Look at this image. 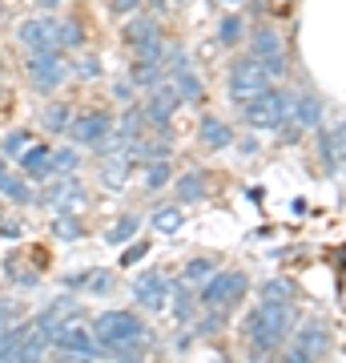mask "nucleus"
Here are the masks:
<instances>
[{
    "instance_id": "nucleus-24",
    "label": "nucleus",
    "mask_w": 346,
    "mask_h": 363,
    "mask_svg": "<svg viewBox=\"0 0 346 363\" xmlns=\"http://www.w3.org/2000/svg\"><path fill=\"white\" fill-rule=\"evenodd\" d=\"M178 198L181 202H202L205 198V178L202 174H185V178H178Z\"/></svg>"
},
{
    "instance_id": "nucleus-33",
    "label": "nucleus",
    "mask_w": 346,
    "mask_h": 363,
    "mask_svg": "<svg viewBox=\"0 0 346 363\" xmlns=\"http://www.w3.org/2000/svg\"><path fill=\"white\" fill-rule=\"evenodd\" d=\"M173 319H178V323H190L193 319V298H190V291H185V283L178 286V298H173Z\"/></svg>"
},
{
    "instance_id": "nucleus-38",
    "label": "nucleus",
    "mask_w": 346,
    "mask_h": 363,
    "mask_svg": "<svg viewBox=\"0 0 346 363\" xmlns=\"http://www.w3.org/2000/svg\"><path fill=\"white\" fill-rule=\"evenodd\" d=\"M142 255H145V242H133V247L125 250V262H137Z\"/></svg>"
},
{
    "instance_id": "nucleus-20",
    "label": "nucleus",
    "mask_w": 346,
    "mask_h": 363,
    "mask_svg": "<svg viewBox=\"0 0 346 363\" xmlns=\"http://www.w3.org/2000/svg\"><path fill=\"white\" fill-rule=\"evenodd\" d=\"M125 178H129V157L121 154L117 162H113V157H105V166H101V182H105V186H109V190H121Z\"/></svg>"
},
{
    "instance_id": "nucleus-6",
    "label": "nucleus",
    "mask_w": 346,
    "mask_h": 363,
    "mask_svg": "<svg viewBox=\"0 0 346 363\" xmlns=\"http://www.w3.org/2000/svg\"><path fill=\"white\" fill-rule=\"evenodd\" d=\"M45 202L52 206V214H77V210H85L89 194H85V182H77L73 174H64V178H52L49 182Z\"/></svg>"
},
{
    "instance_id": "nucleus-12",
    "label": "nucleus",
    "mask_w": 346,
    "mask_h": 363,
    "mask_svg": "<svg viewBox=\"0 0 346 363\" xmlns=\"http://www.w3.org/2000/svg\"><path fill=\"white\" fill-rule=\"evenodd\" d=\"M133 295H137V303H142V307H149V311H161V303H166V279H161L157 271L137 274Z\"/></svg>"
},
{
    "instance_id": "nucleus-3",
    "label": "nucleus",
    "mask_w": 346,
    "mask_h": 363,
    "mask_svg": "<svg viewBox=\"0 0 346 363\" xmlns=\"http://www.w3.org/2000/svg\"><path fill=\"white\" fill-rule=\"evenodd\" d=\"M142 335H145V327L133 311H105L93 323V339L105 347V355L113 347H121V343H129V339H142Z\"/></svg>"
},
{
    "instance_id": "nucleus-7",
    "label": "nucleus",
    "mask_w": 346,
    "mask_h": 363,
    "mask_svg": "<svg viewBox=\"0 0 346 363\" xmlns=\"http://www.w3.org/2000/svg\"><path fill=\"white\" fill-rule=\"evenodd\" d=\"M246 274L242 271H221L214 274L209 283H202V303L205 307H233L238 298L246 295Z\"/></svg>"
},
{
    "instance_id": "nucleus-34",
    "label": "nucleus",
    "mask_w": 346,
    "mask_h": 363,
    "mask_svg": "<svg viewBox=\"0 0 346 363\" xmlns=\"http://www.w3.org/2000/svg\"><path fill=\"white\" fill-rule=\"evenodd\" d=\"M218 37H221V45H238V37H242V21H238V16H226L221 28H218Z\"/></svg>"
},
{
    "instance_id": "nucleus-45",
    "label": "nucleus",
    "mask_w": 346,
    "mask_h": 363,
    "mask_svg": "<svg viewBox=\"0 0 346 363\" xmlns=\"http://www.w3.org/2000/svg\"><path fill=\"white\" fill-rule=\"evenodd\" d=\"M226 4H242V0H226Z\"/></svg>"
},
{
    "instance_id": "nucleus-14",
    "label": "nucleus",
    "mask_w": 346,
    "mask_h": 363,
    "mask_svg": "<svg viewBox=\"0 0 346 363\" xmlns=\"http://www.w3.org/2000/svg\"><path fill=\"white\" fill-rule=\"evenodd\" d=\"M290 117H294L302 130H310V125H318L322 121V101L318 97H310V93H298L294 101H290Z\"/></svg>"
},
{
    "instance_id": "nucleus-40",
    "label": "nucleus",
    "mask_w": 346,
    "mask_h": 363,
    "mask_svg": "<svg viewBox=\"0 0 346 363\" xmlns=\"http://www.w3.org/2000/svg\"><path fill=\"white\" fill-rule=\"evenodd\" d=\"M137 9V0H113V13H133Z\"/></svg>"
},
{
    "instance_id": "nucleus-17",
    "label": "nucleus",
    "mask_w": 346,
    "mask_h": 363,
    "mask_svg": "<svg viewBox=\"0 0 346 363\" xmlns=\"http://www.w3.org/2000/svg\"><path fill=\"white\" fill-rule=\"evenodd\" d=\"M161 37V28H157V21L154 16H133L125 25V40L137 49V45H145V40H157Z\"/></svg>"
},
{
    "instance_id": "nucleus-37",
    "label": "nucleus",
    "mask_w": 346,
    "mask_h": 363,
    "mask_svg": "<svg viewBox=\"0 0 346 363\" xmlns=\"http://www.w3.org/2000/svg\"><path fill=\"white\" fill-rule=\"evenodd\" d=\"M282 363H314L306 355V351H298V347H286V355H282Z\"/></svg>"
},
{
    "instance_id": "nucleus-44",
    "label": "nucleus",
    "mask_w": 346,
    "mask_h": 363,
    "mask_svg": "<svg viewBox=\"0 0 346 363\" xmlns=\"http://www.w3.org/2000/svg\"><path fill=\"white\" fill-rule=\"evenodd\" d=\"M45 4H52V9H57V4H61V0H45Z\"/></svg>"
},
{
    "instance_id": "nucleus-42",
    "label": "nucleus",
    "mask_w": 346,
    "mask_h": 363,
    "mask_svg": "<svg viewBox=\"0 0 346 363\" xmlns=\"http://www.w3.org/2000/svg\"><path fill=\"white\" fill-rule=\"evenodd\" d=\"M4 182H8V169H4V157H0V190H4Z\"/></svg>"
},
{
    "instance_id": "nucleus-1",
    "label": "nucleus",
    "mask_w": 346,
    "mask_h": 363,
    "mask_svg": "<svg viewBox=\"0 0 346 363\" xmlns=\"http://www.w3.org/2000/svg\"><path fill=\"white\" fill-rule=\"evenodd\" d=\"M286 331H290V303H262L258 311L246 315V323H242V335H246V343H250L254 355L278 351Z\"/></svg>"
},
{
    "instance_id": "nucleus-35",
    "label": "nucleus",
    "mask_w": 346,
    "mask_h": 363,
    "mask_svg": "<svg viewBox=\"0 0 346 363\" xmlns=\"http://www.w3.org/2000/svg\"><path fill=\"white\" fill-rule=\"evenodd\" d=\"M161 52H166L161 37H157V40H145V45H137V61H149V65H157V61H161Z\"/></svg>"
},
{
    "instance_id": "nucleus-21",
    "label": "nucleus",
    "mask_w": 346,
    "mask_h": 363,
    "mask_svg": "<svg viewBox=\"0 0 346 363\" xmlns=\"http://www.w3.org/2000/svg\"><path fill=\"white\" fill-rule=\"evenodd\" d=\"M28 145H33V133L28 130H8L4 142H0V157H21Z\"/></svg>"
},
{
    "instance_id": "nucleus-23",
    "label": "nucleus",
    "mask_w": 346,
    "mask_h": 363,
    "mask_svg": "<svg viewBox=\"0 0 346 363\" xmlns=\"http://www.w3.org/2000/svg\"><path fill=\"white\" fill-rule=\"evenodd\" d=\"M129 85H137V89H157V85H161V69L157 65H149V61H137V65H133V81H129Z\"/></svg>"
},
{
    "instance_id": "nucleus-43",
    "label": "nucleus",
    "mask_w": 346,
    "mask_h": 363,
    "mask_svg": "<svg viewBox=\"0 0 346 363\" xmlns=\"http://www.w3.org/2000/svg\"><path fill=\"white\" fill-rule=\"evenodd\" d=\"M117 363H142V359H117Z\"/></svg>"
},
{
    "instance_id": "nucleus-18",
    "label": "nucleus",
    "mask_w": 346,
    "mask_h": 363,
    "mask_svg": "<svg viewBox=\"0 0 346 363\" xmlns=\"http://www.w3.org/2000/svg\"><path fill=\"white\" fill-rule=\"evenodd\" d=\"M218 274V262L214 259H190L185 267H181V283L185 286H202V283H209Z\"/></svg>"
},
{
    "instance_id": "nucleus-31",
    "label": "nucleus",
    "mask_w": 346,
    "mask_h": 363,
    "mask_svg": "<svg viewBox=\"0 0 346 363\" xmlns=\"http://www.w3.org/2000/svg\"><path fill=\"white\" fill-rule=\"evenodd\" d=\"M169 182V162L161 157V162H145V186L149 190H161Z\"/></svg>"
},
{
    "instance_id": "nucleus-30",
    "label": "nucleus",
    "mask_w": 346,
    "mask_h": 363,
    "mask_svg": "<svg viewBox=\"0 0 346 363\" xmlns=\"http://www.w3.org/2000/svg\"><path fill=\"white\" fill-rule=\"evenodd\" d=\"M154 226H157L161 234H173V230H181V210H178V206H161V210L154 214Z\"/></svg>"
},
{
    "instance_id": "nucleus-16",
    "label": "nucleus",
    "mask_w": 346,
    "mask_h": 363,
    "mask_svg": "<svg viewBox=\"0 0 346 363\" xmlns=\"http://www.w3.org/2000/svg\"><path fill=\"white\" fill-rule=\"evenodd\" d=\"M326 339H330V335H326V327H322V323H310V327H302V331H298V343H294V347L306 351L310 359H318L322 351H326Z\"/></svg>"
},
{
    "instance_id": "nucleus-41",
    "label": "nucleus",
    "mask_w": 346,
    "mask_h": 363,
    "mask_svg": "<svg viewBox=\"0 0 346 363\" xmlns=\"http://www.w3.org/2000/svg\"><path fill=\"white\" fill-rule=\"evenodd\" d=\"M57 363H89L85 355H69V351H57Z\"/></svg>"
},
{
    "instance_id": "nucleus-8",
    "label": "nucleus",
    "mask_w": 346,
    "mask_h": 363,
    "mask_svg": "<svg viewBox=\"0 0 346 363\" xmlns=\"http://www.w3.org/2000/svg\"><path fill=\"white\" fill-rule=\"evenodd\" d=\"M28 77H33V89L37 93H52L64 81L61 52H33L28 57Z\"/></svg>"
},
{
    "instance_id": "nucleus-2",
    "label": "nucleus",
    "mask_w": 346,
    "mask_h": 363,
    "mask_svg": "<svg viewBox=\"0 0 346 363\" xmlns=\"http://www.w3.org/2000/svg\"><path fill=\"white\" fill-rule=\"evenodd\" d=\"M242 117H246V125H254V130H278L290 117V97L278 89H266L258 97H250V101H242Z\"/></svg>"
},
{
    "instance_id": "nucleus-28",
    "label": "nucleus",
    "mask_w": 346,
    "mask_h": 363,
    "mask_svg": "<svg viewBox=\"0 0 346 363\" xmlns=\"http://www.w3.org/2000/svg\"><path fill=\"white\" fill-rule=\"evenodd\" d=\"M45 130H52V133H64V130H69V105L52 101L49 109H45Z\"/></svg>"
},
{
    "instance_id": "nucleus-25",
    "label": "nucleus",
    "mask_w": 346,
    "mask_h": 363,
    "mask_svg": "<svg viewBox=\"0 0 346 363\" xmlns=\"http://www.w3.org/2000/svg\"><path fill=\"white\" fill-rule=\"evenodd\" d=\"M142 121H145L142 109H125V113H121V121H117V138H125V142H137V133H142Z\"/></svg>"
},
{
    "instance_id": "nucleus-11",
    "label": "nucleus",
    "mask_w": 346,
    "mask_h": 363,
    "mask_svg": "<svg viewBox=\"0 0 346 363\" xmlns=\"http://www.w3.org/2000/svg\"><path fill=\"white\" fill-rule=\"evenodd\" d=\"M69 133H73V142L81 145H101L109 133H113V121L105 113H81L77 121H69Z\"/></svg>"
},
{
    "instance_id": "nucleus-27",
    "label": "nucleus",
    "mask_w": 346,
    "mask_h": 363,
    "mask_svg": "<svg viewBox=\"0 0 346 363\" xmlns=\"http://www.w3.org/2000/svg\"><path fill=\"white\" fill-rule=\"evenodd\" d=\"M137 226H142V218H137V214H125V218L117 222L113 230L105 234V238H109V247H121V242H129V238H133V230H137Z\"/></svg>"
},
{
    "instance_id": "nucleus-9",
    "label": "nucleus",
    "mask_w": 346,
    "mask_h": 363,
    "mask_svg": "<svg viewBox=\"0 0 346 363\" xmlns=\"http://www.w3.org/2000/svg\"><path fill=\"white\" fill-rule=\"evenodd\" d=\"M52 347L69 351V355H85V359H101V355H105V347L93 339V331H85L81 323H64L61 335L52 339Z\"/></svg>"
},
{
    "instance_id": "nucleus-4",
    "label": "nucleus",
    "mask_w": 346,
    "mask_h": 363,
    "mask_svg": "<svg viewBox=\"0 0 346 363\" xmlns=\"http://www.w3.org/2000/svg\"><path fill=\"white\" fill-rule=\"evenodd\" d=\"M270 89V73L258 65L254 57H238L230 65V97L233 101H250L258 93Z\"/></svg>"
},
{
    "instance_id": "nucleus-10",
    "label": "nucleus",
    "mask_w": 346,
    "mask_h": 363,
    "mask_svg": "<svg viewBox=\"0 0 346 363\" xmlns=\"http://www.w3.org/2000/svg\"><path fill=\"white\" fill-rule=\"evenodd\" d=\"M21 45H28L33 52H61L57 49V16H37L21 25Z\"/></svg>"
},
{
    "instance_id": "nucleus-36",
    "label": "nucleus",
    "mask_w": 346,
    "mask_h": 363,
    "mask_svg": "<svg viewBox=\"0 0 346 363\" xmlns=\"http://www.w3.org/2000/svg\"><path fill=\"white\" fill-rule=\"evenodd\" d=\"M97 73H101L97 57H81V61H77V77H97Z\"/></svg>"
},
{
    "instance_id": "nucleus-13",
    "label": "nucleus",
    "mask_w": 346,
    "mask_h": 363,
    "mask_svg": "<svg viewBox=\"0 0 346 363\" xmlns=\"http://www.w3.org/2000/svg\"><path fill=\"white\" fill-rule=\"evenodd\" d=\"M197 133H202V145H209V150H230V145H233V130L221 121V117H214V113L202 117Z\"/></svg>"
},
{
    "instance_id": "nucleus-22",
    "label": "nucleus",
    "mask_w": 346,
    "mask_h": 363,
    "mask_svg": "<svg viewBox=\"0 0 346 363\" xmlns=\"http://www.w3.org/2000/svg\"><path fill=\"white\" fill-rule=\"evenodd\" d=\"M173 81H178L173 89H178L181 101H197V97H202V81H197V73H193V69H181V73H173Z\"/></svg>"
},
{
    "instance_id": "nucleus-39",
    "label": "nucleus",
    "mask_w": 346,
    "mask_h": 363,
    "mask_svg": "<svg viewBox=\"0 0 346 363\" xmlns=\"http://www.w3.org/2000/svg\"><path fill=\"white\" fill-rule=\"evenodd\" d=\"M113 97H117V101H133V89H129V85H113Z\"/></svg>"
},
{
    "instance_id": "nucleus-26",
    "label": "nucleus",
    "mask_w": 346,
    "mask_h": 363,
    "mask_svg": "<svg viewBox=\"0 0 346 363\" xmlns=\"http://www.w3.org/2000/svg\"><path fill=\"white\" fill-rule=\"evenodd\" d=\"M81 230H85V226H81L77 214H52V234H57V238L69 242V238H81Z\"/></svg>"
},
{
    "instance_id": "nucleus-5",
    "label": "nucleus",
    "mask_w": 346,
    "mask_h": 363,
    "mask_svg": "<svg viewBox=\"0 0 346 363\" xmlns=\"http://www.w3.org/2000/svg\"><path fill=\"white\" fill-rule=\"evenodd\" d=\"M250 57H254L258 65L270 73V81L282 77L286 73V52H282V37H278V28H254V37H250Z\"/></svg>"
},
{
    "instance_id": "nucleus-46",
    "label": "nucleus",
    "mask_w": 346,
    "mask_h": 363,
    "mask_svg": "<svg viewBox=\"0 0 346 363\" xmlns=\"http://www.w3.org/2000/svg\"><path fill=\"white\" fill-rule=\"evenodd\" d=\"M154 4H166V0H154Z\"/></svg>"
},
{
    "instance_id": "nucleus-19",
    "label": "nucleus",
    "mask_w": 346,
    "mask_h": 363,
    "mask_svg": "<svg viewBox=\"0 0 346 363\" xmlns=\"http://www.w3.org/2000/svg\"><path fill=\"white\" fill-rule=\"evenodd\" d=\"M77 162H81L77 150L61 145V150H52V154H49V174H52V178H64V174H73V169H77Z\"/></svg>"
},
{
    "instance_id": "nucleus-32",
    "label": "nucleus",
    "mask_w": 346,
    "mask_h": 363,
    "mask_svg": "<svg viewBox=\"0 0 346 363\" xmlns=\"http://www.w3.org/2000/svg\"><path fill=\"white\" fill-rule=\"evenodd\" d=\"M262 298H266V303H290V298H294V286L286 283V279L266 283V286H262Z\"/></svg>"
},
{
    "instance_id": "nucleus-29",
    "label": "nucleus",
    "mask_w": 346,
    "mask_h": 363,
    "mask_svg": "<svg viewBox=\"0 0 346 363\" xmlns=\"http://www.w3.org/2000/svg\"><path fill=\"white\" fill-rule=\"evenodd\" d=\"M0 194L8 198V202H16V206H25V202H33V190H28V182L13 178V174H8V182H4V190H0Z\"/></svg>"
},
{
    "instance_id": "nucleus-15",
    "label": "nucleus",
    "mask_w": 346,
    "mask_h": 363,
    "mask_svg": "<svg viewBox=\"0 0 346 363\" xmlns=\"http://www.w3.org/2000/svg\"><path fill=\"white\" fill-rule=\"evenodd\" d=\"M81 45H85L81 16H57V49H81Z\"/></svg>"
}]
</instances>
